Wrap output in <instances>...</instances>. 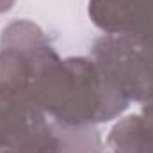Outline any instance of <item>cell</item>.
I'll return each instance as SVG.
<instances>
[{
  "instance_id": "6da1fadb",
  "label": "cell",
  "mask_w": 153,
  "mask_h": 153,
  "mask_svg": "<svg viewBox=\"0 0 153 153\" xmlns=\"http://www.w3.org/2000/svg\"><path fill=\"white\" fill-rule=\"evenodd\" d=\"M128 100L94 59L55 57L38 80L32 107L64 125H98L128 109Z\"/></svg>"
},
{
  "instance_id": "7a4b0ae2",
  "label": "cell",
  "mask_w": 153,
  "mask_h": 153,
  "mask_svg": "<svg viewBox=\"0 0 153 153\" xmlns=\"http://www.w3.org/2000/svg\"><path fill=\"white\" fill-rule=\"evenodd\" d=\"M55 57V50L36 23L29 20L9 23L0 38V94L32 107L34 87Z\"/></svg>"
},
{
  "instance_id": "3957f363",
  "label": "cell",
  "mask_w": 153,
  "mask_h": 153,
  "mask_svg": "<svg viewBox=\"0 0 153 153\" xmlns=\"http://www.w3.org/2000/svg\"><path fill=\"white\" fill-rule=\"evenodd\" d=\"M93 59L128 102L144 103L153 93V53L134 41L105 34L93 45Z\"/></svg>"
},
{
  "instance_id": "277c9868",
  "label": "cell",
  "mask_w": 153,
  "mask_h": 153,
  "mask_svg": "<svg viewBox=\"0 0 153 153\" xmlns=\"http://www.w3.org/2000/svg\"><path fill=\"white\" fill-rule=\"evenodd\" d=\"M52 121L38 109L0 94V153H57Z\"/></svg>"
},
{
  "instance_id": "5b68a950",
  "label": "cell",
  "mask_w": 153,
  "mask_h": 153,
  "mask_svg": "<svg viewBox=\"0 0 153 153\" xmlns=\"http://www.w3.org/2000/svg\"><path fill=\"white\" fill-rule=\"evenodd\" d=\"M89 16L105 34L123 36L153 53V0H89Z\"/></svg>"
},
{
  "instance_id": "8992f818",
  "label": "cell",
  "mask_w": 153,
  "mask_h": 153,
  "mask_svg": "<svg viewBox=\"0 0 153 153\" xmlns=\"http://www.w3.org/2000/svg\"><path fill=\"white\" fill-rule=\"evenodd\" d=\"M112 153H153V130L139 114L121 119L107 139Z\"/></svg>"
},
{
  "instance_id": "52a82bcc",
  "label": "cell",
  "mask_w": 153,
  "mask_h": 153,
  "mask_svg": "<svg viewBox=\"0 0 153 153\" xmlns=\"http://www.w3.org/2000/svg\"><path fill=\"white\" fill-rule=\"evenodd\" d=\"M52 126L59 141L57 153H103V141L94 125H64L52 121Z\"/></svg>"
},
{
  "instance_id": "ba28073f",
  "label": "cell",
  "mask_w": 153,
  "mask_h": 153,
  "mask_svg": "<svg viewBox=\"0 0 153 153\" xmlns=\"http://www.w3.org/2000/svg\"><path fill=\"white\" fill-rule=\"evenodd\" d=\"M14 2H16V0H0V13L9 11V9L14 5Z\"/></svg>"
}]
</instances>
